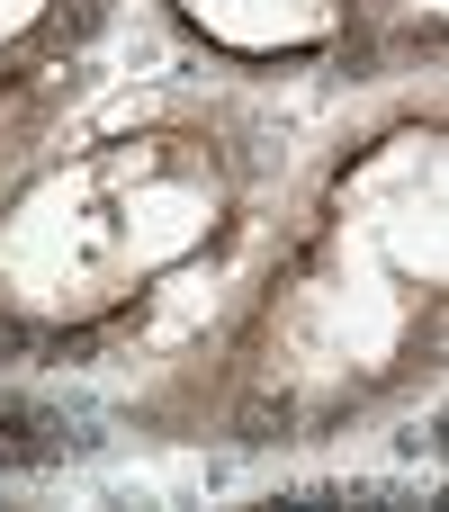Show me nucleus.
I'll use <instances>...</instances> for the list:
<instances>
[{
  "mask_svg": "<svg viewBox=\"0 0 449 512\" xmlns=\"http://www.w3.org/2000/svg\"><path fill=\"white\" fill-rule=\"evenodd\" d=\"M45 432H54L45 414H27V405H0V459H45V450H54Z\"/></svg>",
  "mask_w": 449,
  "mask_h": 512,
  "instance_id": "nucleus-1",
  "label": "nucleus"
}]
</instances>
